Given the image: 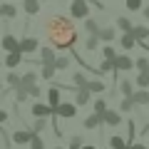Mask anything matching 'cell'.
<instances>
[{"mask_svg": "<svg viewBox=\"0 0 149 149\" xmlns=\"http://www.w3.org/2000/svg\"><path fill=\"white\" fill-rule=\"evenodd\" d=\"M45 32H47V40L52 47L57 50H72L77 42V27L70 17L65 15H52L45 22Z\"/></svg>", "mask_w": 149, "mask_h": 149, "instance_id": "obj_1", "label": "cell"}, {"mask_svg": "<svg viewBox=\"0 0 149 149\" xmlns=\"http://www.w3.org/2000/svg\"><path fill=\"white\" fill-rule=\"evenodd\" d=\"M70 15L77 17V20H85L90 15V0H72L70 5Z\"/></svg>", "mask_w": 149, "mask_h": 149, "instance_id": "obj_2", "label": "cell"}, {"mask_svg": "<svg viewBox=\"0 0 149 149\" xmlns=\"http://www.w3.org/2000/svg\"><path fill=\"white\" fill-rule=\"evenodd\" d=\"M114 70L129 72V70H134V60L129 57V55H117V57H114Z\"/></svg>", "mask_w": 149, "mask_h": 149, "instance_id": "obj_3", "label": "cell"}, {"mask_svg": "<svg viewBox=\"0 0 149 149\" xmlns=\"http://www.w3.org/2000/svg\"><path fill=\"white\" fill-rule=\"evenodd\" d=\"M0 45H3V50L5 52H13V50H20V40H17L13 32H5L3 35V40H0Z\"/></svg>", "mask_w": 149, "mask_h": 149, "instance_id": "obj_4", "label": "cell"}, {"mask_svg": "<svg viewBox=\"0 0 149 149\" xmlns=\"http://www.w3.org/2000/svg\"><path fill=\"white\" fill-rule=\"evenodd\" d=\"M74 112H77V104L74 102H60V107H57V117H62V119H70V117H74Z\"/></svg>", "mask_w": 149, "mask_h": 149, "instance_id": "obj_5", "label": "cell"}, {"mask_svg": "<svg viewBox=\"0 0 149 149\" xmlns=\"http://www.w3.org/2000/svg\"><path fill=\"white\" fill-rule=\"evenodd\" d=\"M30 112H32V117H52V114H55L52 107H50V104H42V102H35V104L30 107Z\"/></svg>", "mask_w": 149, "mask_h": 149, "instance_id": "obj_6", "label": "cell"}, {"mask_svg": "<svg viewBox=\"0 0 149 149\" xmlns=\"http://www.w3.org/2000/svg\"><path fill=\"white\" fill-rule=\"evenodd\" d=\"M90 97H92L90 87H74V104H77V107L87 104V102H90Z\"/></svg>", "mask_w": 149, "mask_h": 149, "instance_id": "obj_7", "label": "cell"}, {"mask_svg": "<svg viewBox=\"0 0 149 149\" xmlns=\"http://www.w3.org/2000/svg\"><path fill=\"white\" fill-rule=\"evenodd\" d=\"M102 119H104V124H109V127H119V124H122V114H119L117 109H107L104 114H102Z\"/></svg>", "mask_w": 149, "mask_h": 149, "instance_id": "obj_8", "label": "cell"}, {"mask_svg": "<svg viewBox=\"0 0 149 149\" xmlns=\"http://www.w3.org/2000/svg\"><path fill=\"white\" fill-rule=\"evenodd\" d=\"M22 50H13V52H8V57H5V67H10V70H15L17 65L22 62Z\"/></svg>", "mask_w": 149, "mask_h": 149, "instance_id": "obj_9", "label": "cell"}, {"mask_svg": "<svg viewBox=\"0 0 149 149\" xmlns=\"http://www.w3.org/2000/svg\"><path fill=\"white\" fill-rule=\"evenodd\" d=\"M32 134H35V132H27V129H17V132H13V142H15V144H30Z\"/></svg>", "mask_w": 149, "mask_h": 149, "instance_id": "obj_10", "label": "cell"}, {"mask_svg": "<svg viewBox=\"0 0 149 149\" xmlns=\"http://www.w3.org/2000/svg\"><path fill=\"white\" fill-rule=\"evenodd\" d=\"M119 45H122L124 50H134L139 42H137V37H134L132 32H122V37H119Z\"/></svg>", "mask_w": 149, "mask_h": 149, "instance_id": "obj_11", "label": "cell"}, {"mask_svg": "<svg viewBox=\"0 0 149 149\" xmlns=\"http://www.w3.org/2000/svg\"><path fill=\"white\" fill-rule=\"evenodd\" d=\"M47 102L52 107V112H57V107H60V87L57 85H52V90L47 92Z\"/></svg>", "mask_w": 149, "mask_h": 149, "instance_id": "obj_12", "label": "cell"}, {"mask_svg": "<svg viewBox=\"0 0 149 149\" xmlns=\"http://www.w3.org/2000/svg\"><path fill=\"white\" fill-rule=\"evenodd\" d=\"M0 15L8 17V20H13V17H17V8L13 5V3H0Z\"/></svg>", "mask_w": 149, "mask_h": 149, "instance_id": "obj_13", "label": "cell"}, {"mask_svg": "<svg viewBox=\"0 0 149 149\" xmlns=\"http://www.w3.org/2000/svg\"><path fill=\"white\" fill-rule=\"evenodd\" d=\"M20 50L22 52H37V37H22L20 40Z\"/></svg>", "mask_w": 149, "mask_h": 149, "instance_id": "obj_14", "label": "cell"}, {"mask_svg": "<svg viewBox=\"0 0 149 149\" xmlns=\"http://www.w3.org/2000/svg\"><path fill=\"white\" fill-rule=\"evenodd\" d=\"M57 55H55L52 47H40V65H47V62H55Z\"/></svg>", "mask_w": 149, "mask_h": 149, "instance_id": "obj_15", "label": "cell"}, {"mask_svg": "<svg viewBox=\"0 0 149 149\" xmlns=\"http://www.w3.org/2000/svg\"><path fill=\"white\" fill-rule=\"evenodd\" d=\"M82 124H85L87 129H97V127H102V124H104V119H102V114H97V112H95V114H90Z\"/></svg>", "mask_w": 149, "mask_h": 149, "instance_id": "obj_16", "label": "cell"}, {"mask_svg": "<svg viewBox=\"0 0 149 149\" xmlns=\"http://www.w3.org/2000/svg\"><path fill=\"white\" fill-rule=\"evenodd\" d=\"M132 100H134V104H139V107H142V104H149V92L144 90V87H139V90L132 95Z\"/></svg>", "mask_w": 149, "mask_h": 149, "instance_id": "obj_17", "label": "cell"}, {"mask_svg": "<svg viewBox=\"0 0 149 149\" xmlns=\"http://www.w3.org/2000/svg\"><path fill=\"white\" fill-rule=\"evenodd\" d=\"M132 35L137 37V42H142V40H147V37H149V27L147 25H134L132 27Z\"/></svg>", "mask_w": 149, "mask_h": 149, "instance_id": "obj_18", "label": "cell"}, {"mask_svg": "<svg viewBox=\"0 0 149 149\" xmlns=\"http://www.w3.org/2000/svg\"><path fill=\"white\" fill-rule=\"evenodd\" d=\"M22 8H25L27 15H37L40 13V0H22Z\"/></svg>", "mask_w": 149, "mask_h": 149, "instance_id": "obj_19", "label": "cell"}, {"mask_svg": "<svg viewBox=\"0 0 149 149\" xmlns=\"http://www.w3.org/2000/svg\"><path fill=\"white\" fill-rule=\"evenodd\" d=\"M114 37H117V30H114V27H102L100 30V40L102 42H112Z\"/></svg>", "mask_w": 149, "mask_h": 149, "instance_id": "obj_20", "label": "cell"}, {"mask_svg": "<svg viewBox=\"0 0 149 149\" xmlns=\"http://www.w3.org/2000/svg\"><path fill=\"white\" fill-rule=\"evenodd\" d=\"M55 72H57V67H55V62H47L42 65V70H40V74H42V80H52Z\"/></svg>", "mask_w": 149, "mask_h": 149, "instance_id": "obj_21", "label": "cell"}, {"mask_svg": "<svg viewBox=\"0 0 149 149\" xmlns=\"http://www.w3.org/2000/svg\"><path fill=\"white\" fill-rule=\"evenodd\" d=\"M107 142H109V147H112V149H127V144H129L127 139H122L119 134H114V137H109Z\"/></svg>", "mask_w": 149, "mask_h": 149, "instance_id": "obj_22", "label": "cell"}, {"mask_svg": "<svg viewBox=\"0 0 149 149\" xmlns=\"http://www.w3.org/2000/svg\"><path fill=\"white\" fill-rule=\"evenodd\" d=\"M119 92H122L124 97H132L134 95V82L132 80H122L119 82Z\"/></svg>", "mask_w": 149, "mask_h": 149, "instance_id": "obj_23", "label": "cell"}, {"mask_svg": "<svg viewBox=\"0 0 149 149\" xmlns=\"http://www.w3.org/2000/svg\"><path fill=\"white\" fill-rule=\"evenodd\" d=\"M85 30L90 32V35H100L102 27L97 25V20H92V17H85Z\"/></svg>", "mask_w": 149, "mask_h": 149, "instance_id": "obj_24", "label": "cell"}, {"mask_svg": "<svg viewBox=\"0 0 149 149\" xmlns=\"http://www.w3.org/2000/svg\"><path fill=\"white\" fill-rule=\"evenodd\" d=\"M35 82H37V74L35 72H25L22 80H20V87H30V85H35Z\"/></svg>", "mask_w": 149, "mask_h": 149, "instance_id": "obj_25", "label": "cell"}, {"mask_svg": "<svg viewBox=\"0 0 149 149\" xmlns=\"http://www.w3.org/2000/svg\"><path fill=\"white\" fill-rule=\"evenodd\" d=\"M117 27H119V30H122V32H132V20H129V17H117Z\"/></svg>", "mask_w": 149, "mask_h": 149, "instance_id": "obj_26", "label": "cell"}, {"mask_svg": "<svg viewBox=\"0 0 149 149\" xmlns=\"http://www.w3.org/2000/svg\"><path fill=\"white\" fill-rule=\"evenodd\" d=\"M72 82H74V87H87V77H85V72H74L72 74Z\"/></svg>", "mask_w": 149, "mask_h": 149, "instance_id": "obj_27", "label": "cell"}, {"mask_svg": "<svg viewBox=\"0 0 149 149\" xmlns=\"http://www.w3.org/2000/svg\"><path fill=\"white\" fill-rule=\"evenodd\" d=\"M87 87H90L92 95H97V92H104V82H100V80H90V82H87Z\"/></svg>", "mask_w": 149, "mask_h": 149, "instance_id": "obj_28", "label": "cell"}, {"mask_svg": "<svg viewBox=\"0 0 149 149\" xmlns=\"http://www.w3.org/2000/svg\"><path fill=\"white\" fill-rule=\"evenodd\" d=\"M100 42H102L100 35H90V37H87V42H85V47L92 52V50H97V45H100Z\"/></svg>", "mask_w": 149, "mask_h": 149, "instance_id": "obj_29", "label": "cell"}, {"mask_svg": "<svg viewBox=\"0 0 149 149\" xmlns=\"http://www.w3.org/2000/svg\"><path fill=\"white\" fill-rule=\"evenodd\" d=\"M134 109V100L132 97H124L122 102H119V112H132Z\"/></svg>", "mask_w": 149, "mask_h": 149, "instance_id": "obj_30", "label": "cell"}, {"mask_svg": "<svg viewBox=\"0 0 149 149\" xmlns=\"http://www.w3.org/2000/svg\"><path fill=\"white\" fill-rule=\"evenodd\" d=\"M134 67H137L139 72H149V60L147 57H137L134 60Z\"/></svg>", "mask_w": 149, "mask_h": 149, "instance_id": "obj_31", "label": "cell"}, {"mask_svg": "<svg viewBox=\"0 0 149 149\" xmlns=\"http://www.w3.org/2000/svg\"><path fill=\"white\" fill-rule=\"evenodd\" d=\"M27 97H30V95H27V90H25V87H15V104L25 102Z\"/></svg>", "mask_w": 149, "mask_h": 149, "instance_id": "obj_32", "label": "cell"}, {"mask_svg": "<svg viewBox=\"0 0 149 149\" xmlns=\"http://www.w3.org/2000/svg\"><path fill=\"white\" fill-rule=\"evenodd\" d=\"M137 87H144V90L149 87V72H139L137 74Z\"/></svg>", "mask_w": 149, "mask_h": 149, "instance_id": "obj_33", "label": "cell"}, {"mask_svg": "<svg viewBox=\"0 0 149 149\" xmlns=\"http://www.w3.org/2000/svg\"><path fill=\"white\" fill-rule=\"evenodd\" d=\"M20 80H22L20 74H15V72H8V85H10L13 90H15V87H20Z\"/></svg>", "mask_w": 149, "mask_h": 149, "instance_id": "obj_34", "label": "cell"}, {"mask_svg": "<svg viewBox=\"0 0 149 149\" xmlns=\"http://www.w3.org/2000/svg\"><path fill=\"white\" fill-rule=\"evenodd\" d=\"M102 72H114V60H107V57H104V62L100 65V74H102Z\"/></svg>", "mask_w": 149, "mask_h": 149, "instance_id": "obj_35", "label": "cell"}, {"mask_svg": "<svg viewBox=\"0 0 149 149\" xmlns=\"http://www.w3.org/2000/svg\"><path fill=\"white\" fill-rule=\"evenodd\" d=\"M45 124H47V122H45V117H35V124H32V132H35V134H40V132L45 129Z\"/></svg>", "mask_w": 149, "mask_h": 149, "instance_id": "obj_36", "label": "cell"}, {"mask_svg": "<svg viewBox=\"0 0 149 149\" xmlns=\"http://www.w3.org/2000/svg\"><path fill=\"white\" fill-rule=\"evenodd\" d=\"M30 149H45V142L40 139V134H32V139H30Z\"/></svg>", "mask_w": 149, "mask_h": 149, "instance_id": "obj_37", "label": "cell"}, {"mask_svg": "<svg viewBox=\"0 0 149 149\" xmlns=\"http://www.w3.org/2000/svg\"><path fill=\"white\" fill-rule=\"evenodd\" d=\"M55 67H57V70H67L70 67V57H65V55L57 57V60H55Z\"/></svg>", "mask_w": 149, "mask_h": 149, "instance_id": "obj_38", "label": "cell"}, {"mask_svg": "<svg viewBox=\"0 0 149 149\" xmlns=\"http://www.w3.org/2000/svg\"><path fill=\"white\" fill-rule=\"evenodd\" d=\"M102 55H104L107 60H114V57H117V52H114V47H112V45H104V47H102Z\"/></svg>", "mask_w": 149, "mask_h": 149, "instance_id": "obj_39", "label": "cell"}, {"mask_svg": "<svg viewBox=\"0 0 149 149\" xmlns=\"http://www.w3.org/2000/svg\"><path fill=\"white\" fill-rule=\"evenodd\" d=\"M107 109H109V107H107L104 100H97V102H95V112H97V114H104Z\"/></svg>", "mask_w": 149, "mask_h": 149, "instance_id": "obj_40", "label": "cell"}, {"mask_svg": "<svg viewBox=\"0 0 149 149\" xmlns=\"http://www.w3.org/2000/svg\"><path fill=\"white\" fill-rule=\"evenodd\" d=\"M127 10H132V13L142 10V0H127Z\"/></svg>", "mask_w": 149, "mask_h": 149, "instance_id": "obj_41", "label": "cell"}, {"mask_svg": "<svg viewBox=\"0 0 149 149\" xmlns=\"http://www.w3.org/2000/svg\"><path fill=\"white\" fill-rule=\"evenodd\" d=\"M82 142H85L82 137H72L70 139V149H82Z\"/></svg>", "mask_w": 149, "mask_h": 149, "instance_id": "obj_42", "label": "cell"}, {"mask_svg": "<svg viewBox=\"0 0 149 149\" xmlns=\"http://www.w3.org/2000/svg\"><path fill=\"white\" fill-rule=\"evenodd\" d=\"M25 90H27V95H30V97H40V92H42L40 87H37V82H35V85H30V87H25Z\"/></svg>", "mask_w": 149, "mask_h": 149, "instance_id": "obj_43", "label": "cell"}, {"mask_svg": "<svg viewBox=\"0 0 149 149\" xmlns=\"http://www.w3.org/2000/svg\"><path fill=\"white\" fill-rule=\"evenodd\" d=\"M127 149H147V147H144V144H139V142H129Z\"/></svg>", "mask_w": 149, "mask_h": 149, "instance_id": "obj_44", "label": "cell"}, {"mask_svg": "<svg viewBox=\"0 0 149 149\" xmlns=\"http://www.w3.org/2000/svg\"><path fill=\"white\" fill-rule=\"evenodd\" d=\"M5 119H8V112H3V109H0V124L5 122Z\"/></svg>", "mask_w": 149, "mask_h": 149, "instance_id": "obj_45", "label": "cell"}, {"mask_svg": "<svg viewBox=\"0 0 149 149\" xmlns=\"http://www.w3.org/2000/svg\"><path fill=\"white\" fill-rule=\"evenodd\" d=\"M142 10H144V13H142V15H144V17H147V20H149V5H147V8H142Z\"/></svg>", "mask_w": 149, "mask_h": 149, "instance_id": "obj_46", "label": "cell"}, {"mask_svg": "<svg viewBox=\"0 0 149 149\" xmlns=\"http://www.w3.org/2000/svg\"><path fill=\"white\" fill-rule=\"evenodd\" d=\"M82 149H95V147H92V144H82Z\"/></svg>", "mask_w": 149, "mask_h": 149, "instance_id": "obj_47", "label": "cell"}, {"mask_svg": "<svg viewBox=\"0 0 149 149\" xmlns=\"http://www.w3.org/2000/svg\"><path fill=\"white\" fill-rule=\"evenodd\" d=\"M0 92H3V85H0Z\"/></svg>", "mask_w": 149, "mask_h": 149, "instance_id": "obj_48", "label": "cell"}, {"mask_svg": "<svg viewBox=\"0 0 149 149\" xmlns=\"http://www.w3.org/2000/svg\"><path fill=\"white\" fill-rule=\"evenodd\" d=\"M55 149H62V147H55Z\"/></svg>", "mask_w": 149, "mask_h": 149, "instance_id": "obj_49", "label": "cell"}, {"mask_svg": "<svg viewBox=\"0 0 149 149\" xmlns=\"http://www.w3.org/2000/svg\"><path fill=\"white\" fill-rule=\"evenodd\" d=\"M0 17H3V15H0Z\"/></svg>", "mask_w": 149, "mask_h": 149, "instance_id": "obj_50", "label": "cell"}]
</instances>
